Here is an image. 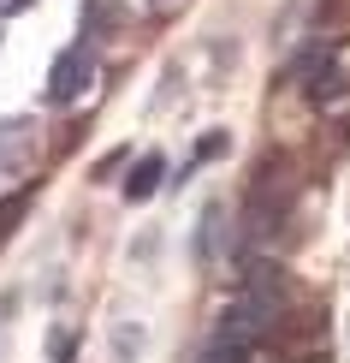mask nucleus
I'll list each match as a JSON object with an SVG mask.
<instances>
[{
    "instance_id": "f257e3e1",
    "label": "nucleus",
    "mask_w": 350,
    "mask_h": 363,
    "mask_svg": "<svg viewBox=\"0 0 350 363\" xmlns=\"http://www.w3.org/2000/svg\"><path fill=\"white\" fill-rule=\"evenodd\" d=\"M273 315H279V280H273V268H255V274L243 280V298L220 315V334L255 345V340L273 328Z\"/></svg>"
},
{
    "instance_id": "f03ea898",
    "label": "nucleus",
    "mask_w": 350,
    "mask_h": 363,
    "mask_svg": "<svg viewBox=\"0 0 350 363\" xmlns=\"http://www.w3.org/2000/svg\"><path fill=\"white\" fill-rule=\"evenodd\" d=\"M89 84H95V54H89V48H66L54 60V72H48V101L66 108V101H78Z\"/></svg>"
},
{
    "instance_id": "7ed1b4c3",
    "label": "nucleus",
    "mask_w": 350,
    "mask_h": 363,
    "mask_svg": "<svg viewBox=\"0 0 350 363\" xmlns=\"http://www.w3.org/2000/svg\"><path fill=\"white\" fill-rule=\"evenodd\" d=\"M196 363H250V345L243 340H226V334H214V345H208Z\"/></svg>"
},
{
    "instance_id": "20e7f679",
    "label": "nucleus",
    "mask_w": 350,
    "mask_h": 363,
    "mask_svg": "<svg viewBox=\"0 0 350 363\" xmlns=\"http://www.w3.org/2000/svg\"><path fill=\"white\" fill-rule=\"evenodd\" d=\"M155 185H161V155H148L143 167H136V173L125 179V196H131V203H136V196H148V191H155Z\"/></svg>"
},
{
    "instance_id": "39448f33",
    "label": "nucleus",
    "mask_w": 350,
    "mask_h": 363,
    "mask_svg": "<svg viewBox=\"0 0 350 363\" xmlns=\"http://www.w3.org/2000/svg\"><path fill=\"white\" fill-rule=\"evenodd\" d=\"M83 24H89V36H95V30H113L119 24V6H113V0H83Z\"/></svg>"
},
{
    "instance_id": "423d86ee",
    "label": "nucleus",
    "mask_w": 350,
    "mask_h": 363,
    "mask_svg": "<svg viewBox=\"0 0 350 363\" xmlns=\"http://www.w3.org/2000/svg\"><path fill=\"white\" fill-rule=\"evenodd\" d=\"M30 0H0V18H12V12H24Z\"/></svg>"
}]
</instances>
